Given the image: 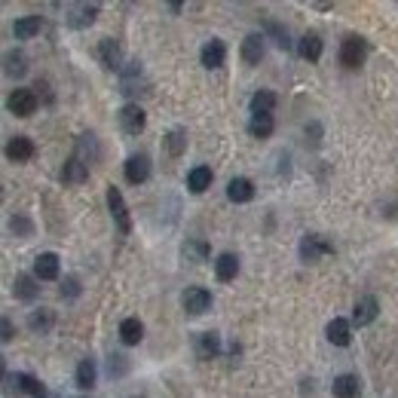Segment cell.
<instances>
[{
  "mask_svg": "<svg viewBox=\"0 0 398 398\" xmlns=\"http://www.w3.org/2000/svg\"><path fill=\"white\" fill-rule=\"evenodd\" d=\"M297 251H300V260H303V264H316V260L334 254V245H331L322 233H303V236H300Z\"/></svg>",
  "mask_w": 398,
  "mask_h": 398,
  "instance_id": "cell-1",
  "label": "cell"
},
{
  "mask_svg": "<svg viewBox=\"0 0 398 398\" xmlns=\"http://www.w3.org/2000/svg\"><path fill=\"white\" fill-rule=\"evenodd\" d=\"M116 123H120L123 135L135 138V135L145 132L147 116H145V110H141V104H138V101H126V104L120 108V114H116Z\"/></svg>",
  "mask_w": 398,
  "mask_h": 398,
  "instance_id": "cell-2",
  "label": "cell"
},
{
  "mask_svg": "<svg viewBox=\"0 0 398 398\" xmlns=\"http://www.w3.org/2000/svg\"><path fill=\"white\" fill-rule=\"evenodd\" d=\"M108 208H110V218H114L116 230H120L123 236H129V233H132V214H129V206H126V199H123L120 187H114V184H108Z\"/></svg>",
  "mask_w": 398,
  "mask_h": 398,
  "instance_id": "cell-3",
  "label": "cell"
},
{
  "mask_svg": "<svg viewBox=\"0 0 398 398\" xmlns=\"http://www.w3.org/2000/svg\"><path fill=\"white\" fill-rule=\"evenodd\" d=\"M6 389L16 393V395H31V398H47V393H49L34 374H25V371L6 374Z\"/></svg>",
  "mask_w": 398,
  "mask_h": 398,
  "instance_id": "cell-4",
  "label": "cell"
},
{
  "mask_svg": "<svg viewBox=\"0 0 398 398\" xmlns=\"http://www.w3.org/2000/svg\"><path fill=\"white\" fill-rule=\"evenodd\" d=\"M364 55H368V40L358 34H347L340 43V64L343 68H358L364 64Z\"/></svg>",
  "mask_w": 398,
  "mask_h": 398,
  "instance_id": "cell-5",
  "label": "cell"
},
{
  "mask_svg": "<svg viewBox=\"0 0 398 398\" xmlns=\"http://www.w3.org/2000/svg\"><path fill=\"white\" fill-rule=\"evenodd\" d=\"M95 18H99V3H71L68 10H64V22L74 31L89 28Z\"/></svg>",
  "mask_w": 398,
  "mask_h": 398,
  "instance_id": "cell-6",
  "label": "cell"
},
{
  "mask_svg": "<svg viewBox=\"0 0 398 398\" xmlns=\"http://www.w3.org/2000/svg\"><path fill=\"white\" fill-rule=\"evenodd\" d=\"M37 92L34 89H25V86H18V89H12L10 92V99H6V108H10V114H16V116H31L37 110Z\"/></svg>",
  "mask_w": 398,
  "mask_h": 398,
  "instance_id": "cell-7",
  "label": "cell"
},
{
  "mask_svg": "<svg viewBox=\"0 0 398 398\" xmlns=\"http://www.w3.org/2000/svg\"><path fill=\"white\" fill-rule=\"evenodd\" d=\"M181 306H184L187 316H202V312L212 310V295H208L206 288H187L184 295H181Z\"/></svg>",
  "mask_w": 398,
  "mask_h": 398,
  "instance_id": "cell-8",
  "label": "cell"
},
{
  "mask_svg": "<svg viewBox=\"0 0 398 398\" xmlns=\"http://www.w3.org/2000/svg\"><path fill=\"white\" fill-rule=\"evenodd\" d=\"M199 62H202V68H208V71L224 68V62H227V47H224V40L212 37V40L202 43V49H199Z\"/></svg>",
  "mask_w": 398,
  "mask_h": 398,
  "instance_id": "cell-9",
  "label": "cell"
},
{
  "mask_svg": "<svg viewBox=\"0 0 398 398\" xmlns=\"http://www.w3.org/2000/svg\"><path fill=\"white\" fill-rule=\"evenodd\" d=\"M123 175H126L129 184H145L150 178V156L147 153H132L123 166Z\"/></svg>",
  "mask_w": 398,
  "mask_h": 398,
  "instance_id": "cell-10",
  "label": "cell"
},
{
  "mask_svg": "<svg viewBox=\"0 0 398 398\" xmlns=\"http://www.w3.org/2000/svg\"><path fill=\"white\" fill-rule=\"evenodd\" d=\"M99 62L108 71H123V47H120V40H114V37H101Z\"/></svg>",
  "mask_w": 398,
  "mask_h": 398,
  "instance_id": "cell-11",
  "label": "cell"
},
{
  "mask_svg": "<svg viewBox=\"0 0 398 398\" xmlns=\"http://www.w3.org/2000/svg\"><path fill=\"white\" fill-rule=\"evenodd\" d=\"M377 312H380V303H377L374 295H364L356 300V306H352V325H358V328H364V325H371L377 319Z\"/></svg>",
  "mask_w": 398,
  "mask_h": 398,
  "instance_id": "cell-12",
  "label": "cell"
},
{
  "mask_svg": "<svg viewBox=\"0 0 398 398\" xmlns=\"http://www.w3.org/2000/svg\"><path fill=\"white\" fill-rule=\"evenodd\" d=\"M34 153H37V147L28 135H12V138L6 141V160L10 162H28Z\"/></svg>",
  "mask_w": 398,
  "mask_h": 398,
  "instance_id": "cell-13",
  "label": "cell"
},
{
  "mask_svg": "<svg viewBox=\"0 0 398 398\" xmlns=\"http://www.w3.org/2000/svg\"><path fill=\"white\" fill-rule=\"evenodd\" d=\"M242 62L249 64V68H254V64H260V58H264L266 52V34H260V31H254V34H249L242 40Z\"/></svg>",
  "mask_w": 398,
  "mask_h": 398,
  "instance_id": "cell-14",
  "label": "cell"
},
{
  "mask_svg": "<svg viewBox=\"0 0 398 398\" xmlns=\"http://www.w3.org/2000/svg\"><path fill=\"white\" fill-rule=\"evenodd\" d=\"M40 279L34 276V273H18L16 282H12V295H16V300H25V303H31V300H37V295H40Z\"/></svg>",
  "mask_w": 398,
  "mask_h": 398,
  "instance_id": "cell-15",
  "label": "cell"
},
{
  "mask_svg": "<svg viewBox=\"0 0 398 398\" xmlns=\"http://www.w3.org/2000/svg\"><path fill=\"white\" fill-rule=\"evenodd\" d=\"M58 270H62V264H58V254L55 251H43L34 258V276L40 279V282H52V279H58Z\"/></svg>",
  "mask_w": 398,
  "mask_h": 398,
  "instance_id": "cell-16",
  "label": "cell"
},
{
  "mask_svg": "<svg viewBox=\"0 0 398 398\" xmlns=\"http://www.w3.org/2000/svg\"><path fill=\"white\" fill-rule=\"evenodd\" d=\"M325 337H328V343H334V347H349L352 343V322L347 319H331L328 328H325Z\"/></svg>",
  "mask_w": 398,
  "mask_h": 398,
  "instance_id": "cell-17",
  "label": "cell"
},
{
  "mask_svg": "<svg viewBox=\"0 0 398 398\" xmlns=\"http://www.w3.org/2000/svg\"><path fill=\"white\" fill-rule=\"evenodd\" d=\"M86 178H89V166L80 160V156H71V160L64 162V169H62V181L68 187H80Z\"/></svg>",
  "mask_w": 398,
  "mask_h": 398,
  "instance_id": "cell-18",
  "label": "cell"
},
{
  "mask_svg": "<svg viewBox=\"0 0 398 398\" xmlns=\"http://www.w3.org/2000/svg\"><path fill=\"white\" fill-rule=\"evenodd\" d=\"M331 393H334V398H358L362 395V380L356 374H340L331 383Z\"/></svg>",
  "mask_w": 398,
  "mask_h": 398,
  "instance_id": "cell-19",
  "label": "cell"
},
{
  "mask_svg": "<svg viewBox=\"0 0 398 398\" xmlns=\"http://www.w3.org/2000/svg\"><path fill=\"white\" fill-rule=\"evenodd\" d=\"M74 156H80L86 166H92V162H99L101 160V147H99V138H95L92 132H83L80 135V141H77V153Z\"/></svg>",
  "mask_w": 398,
  "mask_h": 398,
  "instance_id": "cell-20",
  "label": "cell"
},
{
  "mask_svg": "<svg viewBox=\"0 0 398 398\" xmlns=\"http://www.w3.org/2000/svg\"><path fill=\"white\" fill-rule=\"evenodd\" d=\"M214 276L221 279V282H233V279L239 276V258L233 251H224L218 254V260H214Z\"/></svg>",
  "mask_w": 398,
  "mask_h": 398,
  "instance_id": "cell-21",
  "label": "cell"
},
{
  "mask_svg": "<svg viewBox=\"0 0 398 398\" xmlns=\"http://www.w3.org/2000/svg\"><path fill=\"white\" fill-rule=\"evenodd\" d=\"M43 28V18L40 16H22L12 22V37L16 40H31V37H37Z\"/></svg>",
  "mask_w": 398,
  "mask_h": 398,
  "instance_id": "cell-22",
  "label": "cell"
},
{
  "mask_svg": "<svg viewBox=\"0 0 398 398\" xmlns=\"http://www.w3.org/2000/svg\"><path fill=\"white\" fill-rule=\"evenodd\" d=\"M322 49H325L322 37L312 34V31H310V34H303V37L297 40V52H300V58H306L310 64H316L319 58H322Z\"/></svg>",
  "mask_w": 398,
  "mask_h": 398,
  "instance_id": "cell-23",
  "label": "cell"
},
{
  "mask_svg": "<svg viewBox=\"0 0 398 398\" xmlns=\"http://www.w3.org/2000/svg\"><path fill=\"white\" fill-rule=\"evenodd\" d=\"M120 340L126 343V347H138L141 340H145V325H141V319L129 316L120 322Z\"/></svg>",
  "mask_w": 398,
  "mask_h": 398,
  "instance_id": "cell-24",
  "label": "cell"
},
{
  "mask_svg": "<svg viewBox=\"0 0 398 398\" xmlns=\"http://www.w3.org/2000/svg\"><path fill=\"white\" fill-rule=\"evenodd\" d=\"M162 150H166L169 160L184 156V150H187V132H184V129H169L166 138H162Z\"/></svg>",
  "mask_w": 398,
  "mask_h": 398,
  "instance_id": "cell-25",
  "label": "cell"
},
{
  "mask_svg": "<svg viewBox=\"0 0 398 398\" xmlns=\"http://www.w3.org/2000/svg\"><path fill=\"white\" fill-rule=\"evenodd\" d=\"M52 325H55V312H52V310H47V306H40V310H31L28 328L34 331V334H49Z\"/></svg>",
  "mask_w": 398,
  "mask_h": 398,
  "instance_id": "cell-26",
  "label": "cell"
},
{
  "mask_svg": "<svg viewBox=\"0 0 398 398\" xmlns=\"http://www.w3.org/2000/svg\"><path fill=\"white\" fill-rule=\"evenodd\" d=\"M227 199L239 202V206H242V202H251L254 199V184L249 178H233L230 184H227Z\"/></svg>",
  "mask_w": 398,
  "mask_h": 398,
  "instance_id": "cell-27",
  "label": "cell"
},
{
  "mask_svg": "<svg viewBox=\"0 0 398 398\" xmlns=\"http://www.w3.org/2000/svg\"><path fill=\"white\" fill-rule=\"evenodd\" d=\"M212 178L214 172L208 166H197L187 172V187H190V193H206L208 187H212Z\"/></svg>",
  "mask_w": 398,
  "mask_h": 398,
  "instance_id": "cell-28",
  "label": "cell"
},
{
  "mask_svg": "<svg viewBox=\"0 0 398 398\" xmlns=\"http://www.w3.org/2000/svg\"><path fill=\"white\" fill-rule=\"evenodd\" d=\"M3 71H6V77H25L28 74V58H25V52L22 49H10L3 55Z\"/></svg>",
  "mask_w": 398,
  "mask_h": 398,
  "instance_id": "cell-29",
  "label": "cell"
},
{
  "mask_svg": "<svg viewBox=\"0 0 398 398\" xmlns=\"http://www.w3.org/2000/svg\"><path fill=\"white\" fill-rule=\"evenodd\" d=\"M273 129H276V120H273V114H251V120H249L251 138H270Z\"/></svg>",
  "mask_w": 398,
  "mask_h": 398,
  "instance_id": "cell-30",
  "label": "cell"
},
{
  "mask_svg": "<svg viewBox=\"0 0 398 398\" xmlns=\"http://www.w3.org/2000/svg\"><path fill=\"white\" fill-rule=\"evenodd\" d=\"M221 352V337L214 331H202L197 334V356L199 358H214Z\"/></svg>",
  "mask_w": 398,
  "mask_h": 398,
  "instance_id": "cell-31",
  "label": "cell"
},
{
  "mask_svg": "<svg viewBox=\"0 0 398 398\" xmlns=\"http://www.w3.org/2000/svg\"><path fill=\"white\" fill-rule=\"evenodd\" d=\"M95 377H99V371H95V362H92V358H83V362L77 364V371H74V383L80 389H92L95 386Z\"/></svg>",
  "mask_w": 398,
  "mask_h": 398,
  "instance_id": "cell-32",
  "label": "cell"
},
{
  "mask_svg": "<svg viewBox=\"0 0 398 398\" xmlns=\"http://www.w3.org/2000/svg\"><path fill=\"white\" fill-rule=\"evenodd\" d=\"M276 110V95L270 89H258L251 95V114H273Z\"/></svg>",
  "mask_w": 398,
  "mask_h": 398,
  "instance_id": "cell-33",
  "label": "cell"
},
{
  "mask_svg": "<svg viewBox=\"0 0 398 398\" xmlns=\"http://www.w3.org/2000/svg\"><path fill=\"white\" fill-rule=\"evenodd\" d=\"M184 258L193 260V264H202L208 258V242L206 239H187L184 242Z\"/></svg>",
  "mask_w": 398,
  "mask_h": 398,
  "instance_id": "cell-34",
  "label": "cell"
},
{
  "mask_svg": "<svg viewBox=\"0 0 398 398\" xmlns=\"http://www.w3.org/2000/svg\"><path fill=\"white\" fill-rule=\"evenodd\" d=\"M266 34H270L273 40H276V47H279V49H285V52L291 49V37H288V31H285L279 22H266Z\"/></svg>",
  "mask_w": 398,
  "mask_h": 398,
  "instance_id": "cell-35",
  "label": "cell"
},
{
  "mask_svg": "<svg viewBox=\"0 0 398 398\" xmlns=\"http://www.w3.org/2000/svg\"><path fill=\"white\" fill-rule=\"evenodd\" d=\"M80 279H77V276H64L62 279V288H58V295H62L64 300H77V297H80Z\"/></svg>",
  "mask_w": 398,
  "mask_h": 398,
  "instance_id": "cell-36",
  "label": "cell"
},
{
  "mask_svg": "<svg viewBox=\"0 0 398 398\" xmlns=\"http://www.w3.org/2000/svg\"><path fill=\"white\" fill-rule=\"evenodd\" d=\"M10 230L16 233V236H31V233H34V224H31L28 218H25V214H16V218H10Z\"/></svg>",
  "mask_w": 398,
  "mask_h": 398,
  "instance_id": "cell-37",
  "label": "cell"
},
{
  "mask_svg": "<svg viewBox=\"0 0 398 398\" xmlns=\"http://www.w3.org/2000/svg\"><path fill=\"white\" fill-rule=\"evenodd\" d=\"M108 371H110V377H120V374H126V371H129V362H126V356H110V362H108Z\"/></svg>",
  "mask_w": 398,
  "mask_h": 398,
  "instance_id": "cell-38",
  "label": "cell"
},
{
  "mask_svg": "<svg viewBox=\"0 0 398 398\" xmlns=\"http://www.w3.org/2000/svg\"><path fill=\"white\" fill-rule=\"evenodd\" d=\"M0 331H3V334H0V337H3V343H10L12 334H16V328H12V322L6 316H3V322H0Z\"/></svg>",
  "mask_w": 398,
  "mask_h": 398,
  "instance_id": "cell-39",
  "label": "cell"
},
{
  "mask_svg": "<svg viewBox=\"0 0 398 398\" xmlns=\"http://www.w3.org/2000/svg\"><path fill=\"white\" fill-rule=\"evenodd\" d=\"M47 398H62V395H58V393H47Z\"/></svg>",
  "mask_w": 398,
  "mask_h": 398,
  "instance_id": "cell-40",
  "label": "cell"
},
{
  "mask_svg": "<svg viewBox=\"0 0 398 398\" xmlns=\"http://www.w3.org/2000/svg\"><path fill=\"white\" fill-rule=\"evenodd\" d=\"M77 398H86V395H77Z\"/></svg>",
  "mask_w": 398,
  "mask_h": 398,
  "instance_id": "cell-41",
  "label": "cell"
}]
</instances>
